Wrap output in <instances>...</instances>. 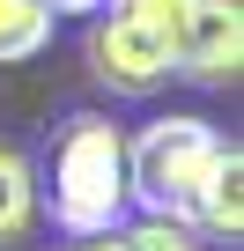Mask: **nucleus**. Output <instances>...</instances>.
I'll use <instances>...</instances> for the list:
<instances>
[{
	"instance_id": "obj_1",
	"label": "nucleus",
	"mask_w": 244,
	"mask_h": 251,
	"mask_svg": "<svg viewBox=\"0 0 244 251\" xmlns=\"http://www.w3.org/2000/svg\"><path fill=\"white\" fill-rule=\"evenodd\" d=\"M52 222L59 236H111L126 222V133L104 111H74L52 141Z\"/></svg>"
},
{
	"instance_id": "obj_2",
	"label": "nucleus",
	"mask_w": 244,
	"mask_h": 251,
	"mask_svg": "<svg viewBox=\"0 0 244 251\" xmlns=\"http://www.w3.org/2000/svg\"><path fill=\"white\" fill-rule=\"evenodd\" d=\"M222 148L229 141H222L215 118H192V111L148 118L126 141V207H141L148 222H192V200L215 177Z\"/></svg>"
},
{
	"instance_id": "obj_7",
	"label": "nucleus",
	"mask_w": 244,
	"mask_h": 251,
	"mask_svg": "<svg viewBox=\"0 0 244 251\" xmlns=\"http://www.w3.org/2000/svg\"><path fill=\"white\" fill-rule=\"evenodd\" d=\"M52 8L45 0H0V67H15V59H37L52 45Z\"/></svg>"
},
{
	"instance_id": "obj_5",
	"label": "nucleus",
	"mask_w": 244,
	"mask_h": 251,
	"mask_svg": "<svg viewBox=\"0 0 244 251\" xmlns=\"http://www.w3.org/2000/svg\"><path fill=\"white\" fill-rule=\"evenodd\" d=\"M192 236H244V148L229 141L222 148V163H215V177L200 185V200H192V222H185Z\"/></svg>"
},
{
	"instance_id": "obj_8",
	"label": "nucleus",
	"mask_w": 244,
	"mask_h": 251,
	"mask_svg": "<svg viewBox=\"0 0 244 251\" xmlns=\"http://www.w3.org/2000/svg\"><path fill=\"white\" fill-rule=\"evenodd\" d=\"M192 8H200V0H104V15H126V23H141V30H156V37H170V45H178V30L192 23Z\"/></svg>"
},
{
	"instance_id": "obj_3",
	"label": "nucleus",
	"mask_w": 244,
	"mask_h": 251,
	"mask_svg": "<svg viewBox=\"0 0 244 251\" xmlns=\"http://www.w3.org/2000/svg\"><path fill=\"white\" fill-rule=\"evenodd\" d=\"M81 52H89V74L111 96H156V89L178 81V45L141 30V23H126V15H96Z\"/></svg>"
},
{
	"instance_id": "obj_6",
	"label": "nucleus",
	"mask_w": 244,
	"mask_h": 251,
	"mask_svg": "<svg viewBox=\"0 0 244 251\" xmlns=\"http://www.w3.org/2000/svg\"><path fill=\"white\" fill-rule=\"evenodd\" d=\"M37 170H30V155L15 148V141H0V251L8 244H23L30 229H37Z\"/></svg>"
},
{
	"instance_id": "obj_4",
	"label": "nucleus",
	"mask_w": 244,
	"mask_h": 251,
	"mask_svg": "<svg viewBox=\"0 0 244 251\" xmlns=\"http://www.w3.org/2000/svg\"><path fill=\"white\" fill-rule=\"evenodd\" d=\"M178 74L200 89H229L244 74V0H200L178 30Z\"/></svg>"
},
{
	"instance_id": "obj_10",
	"label": "nucleus",
	"mask_w": 244,
	"mask_h": 251,
	"mask_svg": "<svg viewBox=\"0 0 244 251\" xmlns=\"http://www.w3.org/2000/svg\"><path fill=\"white\" fill-rule=\"evenodd\" d=\"M52 15H104V0H45Z\"/></svg>"
},
{
	"instance_id": "obj_9",
	"label": "nucleus",
	"mask_w": 244,
	"mask_h": 251,
	"mask_svg": "<svg viewBox=\"0 0 244 251\" xmlns=\"http://www.w3.org/2000/svg\"><path fill=\"white\" fill-rule=\"evenodd\" d=\"M67 251H134V244H126V229H111V236H74Z\"/></svg>"
}]
</instances>
